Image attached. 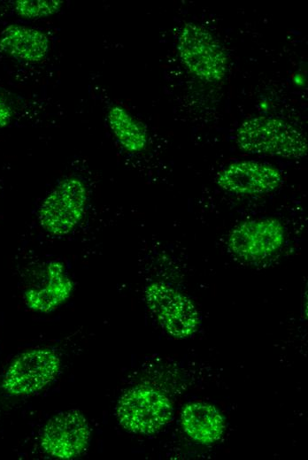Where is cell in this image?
<instances>
[{
	"label": "cell",
	"mask_w": 308,
	"mask_h": 460,
	"mask_svg": "<svg viewBox=\"0 0 308 460\" xmlns=\"http://www.w3.org/2000/svg\"><path fill=\"white\" fill-rule=\"evenodd\" d=\"M181 425L186 433L194 441L210 444L223 434L225 421L220 412L204 402L188 404L181 413Z\"/></svg>",
	"instance_id": "obj_12"
},
{
	"label": "cell",
	"mask_w": 308,
	"mask_h": 460,
	"mask_svg": "<svg viewBox=\"0 0 308 460\" xmlns=\"http://www.w3.org/2000/svg\"><path fill=\"white\" fill-rule=\"evenodd\" d=\"M116 414L119 423L137 434H151L173 417V405L161 391L144 385L127 389L119 398Z\"/></svg>",
	"instance_id": "obj_4"
},
{
	"label": "cell",
	"mask_w": 308,
	"mask_h": 460,
	"mask_svg": "<svg viewBox=\"0 0 308 460\" xmlns=\"http://www.w3.org/2000/svg\"><path fill=\"white\" fill-rule=\"evenodd\" d=\"M90 439L91 427L85 415L78 410H69L48 420L41 434L40 446L53 458L70 460L87 450Z\"/></svg>",
	"instance_id": "obj_7"
},
{
	"label": "cell",
	"mask_w": 308,
	"mask_h": 460,
	"mask_svg": "<svg viewBox=\"0 0 308 460\" xmlns=\"http://www.w3.org/2000/svg\"><path fill=\"white\" fill-rule=\"evenodd\" d=\"M45 273L46 280L41 288H30L25 293L27 306L39 312L55 310L69 298L73 289V282L65 274L61 263L50 262Z\"/></svg>",
	"instance_id": "obj_11"
},
{
	"label": "cell",
	"mask_w": 308,
	"mask_h": 460,
	"mask_svg": "<svg viewBox=\"0 0 308 460\" xmlns=\"http://www.w3.org/2000/svg\"><path fill=\"white\" fill-rule=\"evenodd\" d=\"M89 191L81 179L74 176L60 180L46 196L38 211L41 227L56 237L73 232L81 222Z\"/></svg>",
	"instance_id": "obj_2"
},
{
	"label": "cell",
	"mask_w": 308,
	"mask_h": 460,
	"mask_svg": "<svg viewBox=\"0 0 308 460\" xmlns=\"http://www.w3.org/2000/svg\"><path fill=\"white\" fill-rule=\"evenodd\" d=\"M286 232L275 218H259L236 225L227 237L229 250L247 261L265 259L284 244Z\"/></svg>",
	"instance_id": "obj_8"
},
{
	"label": "cell",
	"mask_w": 308,
	"mask_h": 460,
	"mask_svg": "<svg viewBox=\"0 0 308 460\" xmlns=\"http://www.w3.org/2000/svg\"><path fill=\"white\" fill-rule=\"evenodd\" d=\"M61 358L52 349L34 348L19 354L5 370L1 387L12 396H28L50 386L61 369Z\"/></svg>",
	"instance_id": "obj_3"
},
{
	"label": "cell",
	"mask_w": 308,
	"mask_h": 460,
	"mask_svg": "<svg viewBox=\"0 0 308 460\" xmlns=\"http://www.w3.org/2000/svg\"><path fill=\"white\" fill-rule=\"evenodd\" d=\"M235 141L242 150L252 154L296 159L307 153L304 133L274 117L257 116L244 120L236 131Z\"/></svg>",
	"instance_id": "obj_1"
},
{
	"label": "cell",
	"mask_w": 308,
	"mask_h": 460,
	"mask_svg": "<svg viewBox=\"0 0 308 460\" xmlns=\"http://www.w3.org/2000/svg\"><path fill=\"white\" fill-rule=\"evenodd\" d=\"M281 172L272 165L254 160L232 163L220 171L218 185L227 192L240 196L270 193L281 185Z\"/></svg>",
	"instance_id": "obj_9"
},
{
	"label": "cell",
	"mask_w": 308,
	"mask_h": 460,
	"mask_svg": "<svg viewBox=\"0 0 308 460\" xmlns=\"http://www.w3.org/2000/svg\"><path fill=\"white\" fill-rule=\"evenodd\" d=\"M50 48L47 34L35 27L11 24L0 34V51L19 62L40 63L47 58Z\"/></svg>",
	"instance_id": "obj_10"
},
{
	"label": "cell",
	"mask_w": 308,
	"mask_h": 460,
	"mask_svg": "<svg viewBox=\"0 0 308 460\" xmlns=\"http://www.w3.org/2000/svg\"><path fill=\"white\" fill-rule=\"evenodd\" d=\"M177 50L188 71L198 79L216 82L227 73V54L209 30L201 25L186 23L178 36Z\"/></svg>",
	"instance_id": "obj_5"
},
{
	"label": "cell",
	"mask_w": 308,
	"mask_h": 460,
	"mask_svg": "<svg viewBox=\"0 0 308 460\" xmlns=\"http://www.w3.org/2000/svg\"><path fill=\"white\" fill-rule=\"evenodd\" d=\"M106 119L113 136L126 151L139 153L145 150L149 142L147 130L126 108L112 105Z\"/></svg>",
	"instance_id": "obj_13"
},
{
	"label": "cell",
	"mask_w": 308,
	"mask_h": 460,
	"mask_svg": "<svg viewBox=\"0 0 308 460\" xmlns=\"http://www.w3.org/2000/svg\"><path fill=\"white\" fill-rule=\"evenodd\" d=\"M144 296L152 315L173 337L187 338L197 330L200 318L196 306L176 288L155 281L146 287Z\"/></svg>",
	"instance_id": "obj_6"
},
{
	"label": "cell",
	"mask_w": 308,
	"mask_h": 460,
	"mask_svg": "<svg viewBox=\"0 0 308 460\" xmlns=\"http://www.w3.org/2000/svg\"><path fill=\"white\" fill-rule=\"evenodd\" d=\"M64 2L60 0H18L13 9L18 16L27 19H40L58 13Z\"/></svg>",
	"instance_id": "obj_14"
},
{
	"label": "cell",
	"mask_w": 308,
	"mask_h": 460,
	"mask_svg": "<svg viewBox=\"0 0 308 460\" xmlns=\"http://www.w3.org/2000/svg\"><path fill=\"white\" fill-rule=\"evenodd\" d=\"M12 111L6 101L0 96V128L8 126L12 120Z\"/></svg>",
	"instance_id": "obj_15"
}]
</instances>
